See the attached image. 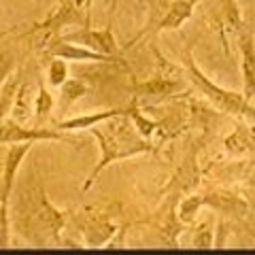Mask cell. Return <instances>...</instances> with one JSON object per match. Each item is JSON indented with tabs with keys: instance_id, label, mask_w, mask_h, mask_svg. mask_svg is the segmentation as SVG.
Here are the masks:
<instances>
[{
	"instance_id": "8fae6325",
	"label": "cell",
	"mask_w": 255,
	"mask_h": 255,
	"mask_svg": "<svg viewBox=\"0 0 255 255\" xmlns=\"http://www.w3.org/2000/svg\"><path fill=\"white\" fill-rule=\"evenodd\" d=\"M34 142H17V145L9 147V153L4 157L2 164V177H0V202L9 204V198L13 194V185H15V177L21 168L23 159L32 151Z\"/></svg>"
},
{
	"instance_id": "8992f818",
	"label": "cell",
	"mask_w": 255,
	"mask_h": 255,
	"mask_svg": "<svg viewBox=\"0 0 255 255\" xmlns=\"http://www.w3.org/2000/svg\"><path fill=\"white\" fill-rule=\"evenodd\" d=\"M211 28L219 34L223 47L228 49V38L243 32V13L236 0H213L209 9Z\"/></svg>"
},
{
	"instance_id": "5bb4252c",
	"label": "cell",
	"mask_w": 255,
	"mask_h": 255,
	"mask_svg": "<svg viewBox=\"0 0 255 255\" xmlns=\"http://www.w3.org/2000/svg\"><path fill=\"white\" fill-rule=\"evenodd\" d=\"M119 115H128V107H122V109H109V111H100V113H90V115H79V117H70L66 122H60L58 130L60 132H70V130H90V128L98 126L107 119H113V117H119Z\"/></svg>"
},
{
	"instance_id": "ac0fdd59",
	"label": "cell",
	"mask_w": 255,
	"mask_h": 255,
	"mask_svg": "<svg viewBox=\"0 0 255 255\" xmlns=\"http://www.w3.org/2000/svg\"><path fill=\"white\" fill-rule=\"evenodd\" d=\"M204 206V196L202 194H191L187 198H183L177 206V217L183 226H191V223H196V217L200 209Z\"/></svg>"
},
{
	"instance_id": "277c9868",
	"label": "cell",
	"mask_w": 255,
	"mask_h": 255,
	"mask_svg": "<svg viewBox=\"0 0 255 255\" xmlns=\"http://www.w3.org/2000/svg\"><path fill=\"white\" fill-rule=\"evenodd\" d=\"M83 28L92 26V21L87 19L85 11V0H60L58 4L49 11V15L43 21H36L26 34H41L43 41H53L64 28ZM47 43V45H49Z\"/></svg>"
},
{
	"instance_id": "5b68a950",
	"label": "cell",
	"mask_w": 255,
	"mask_h": 255,
	"mask_svg": "<svg viewBox=\"0 0 255 255\" xmlns=\"http://www.w3.org/2000/svg\"><path fill=\"white\" fill-rule=\"evenodd\" d=\"M41 140H68L60 130L41 126H23L17 119H2L0 124V145H17V142H41Z\"/></svg>"
},
{
	"instance_id": "d6986e66",
	"label": "cell",
	"mask_w": 255,
	"mask_h": 255,
	"mask_svg": "<svg viewBox=\"0 0 255 255\" xmlns=\"http://www.w3.org/2000/svg\"><path fill=\"white\" fill-rule=\"evenodd\" d=\"M128 117H130L132 122H134V128L138 130L140 136H145V138H151V136H153V132L157 130V124L151 122V119H147V117L138 111V96H136V94L132 96L130 105H128Z\"/></svg>"
},
{
	"instance_id": "9c48e42d",
	"label": "cell",
	"mask_w": 255,
	"mask_h": 255,
	"mask_svg": "<svg viewBox=\"0 0 255 255\" xmlns=\"http://www.w3.org/2000/svg\"><path fill=\"white\" fill-rule=\"evenodd\" d=\"M45 55L49 58H62V60H73V62H100V64H122L117 55H105L98 51H92L83 45L70 43V41H51L45 47Z\"/></svg>"
},
{
	"instance_id": "ba28073f",
	"label": "cell",
	"mask_w": 255,
	"mask_h": 255,
	"mask_svg": "<svg viewBox=\"0 0 255 255\" xmlns=\"http://www.w3.org/2000/svg\"><path fill=\"white\" fill-rule=\"evenodd\" d=\"M81 232L85 236L87 245L102 247L107 245L115 234V223L111 221L107 211L98 209H87L81 215Z\"/></svg>"
},
{
	"instance_id": "7a4b0ae2",
	"label": "cell",
	"mask_w": 255,
	"mask_h": 255,
	"mask_svg": "<svg viewBox=\"0 0 255 255\" xmlns=\"http://www.w3.org/2000/svg\"><path fill=\"white\" fill-rule=\"evenodd\" d=\"M90 132L100 145V162L94 166V170L90 174V179L85 181L83 189H90L92 183L98 179V174L113 162L155 151V145L149 138L140 136L138 130L134 128V122L128 115L107 119V122L90 128Z\"/></svg>"
},
{
	"instance_id": "4fadbf2b",
	"label": "cell",
	"mask_w": 255,
	"mask_h": 255,
	"mask_svg": "<svg viewBox=\"0 0 255 255\" xmlns=\"http://www.w3.org/2000/svg\"><path fill=\"white\" fill-rule=\"evenodd\" d=\"M200 0H174V2L168 4L164 17H159L155 32H164V30H177L185 23L191 15H194V9Z\"/></svg>"
},
{
	"instance_id": "2e32d148",
	"label": "cell",
	"mask_w": 255,
	"mask_h": 255,
	"mask_svg": "<svg viewBox=\"0 0 255 255\" xmlns=\"http://www.w3.org/2000/svg\"><path fill=\"white\" fill-rule=\"evenodd\" d=\"M204 204L213 206L219 213H245L247 211V202L228 189H215L211 194H206Z\"/></svg>"
},
{
	"instance_id": "44dd1931",
	"label": "cell",
	"mask_w": 255,
	"mask_h": 255,
	"mask_svg": "<svg viewBox=\"0 0 255 255\" xmlns=\"http://www.w3.org/2000/svg\"><path fill=\"white\" fill-rule=\"evenodd\" d=\"M19 75H15V79L11 83H2V94H0V119H6L9 111L13 109V102H15V96H17L19 90Z\"/></svg>"
},
{
	"instance_id": "52a82bcc",
	"label": "cell",
	"mask_w": 255,
	"mask_h": 255,
	"mask_svg": "<svg viewBox=\"0 0 255 255\" xmlns=\"http://www.w3.org/2000/svg\"><path fill=\"white\" fill-rule=\"evenodd\" d=\"M55 38H58V41H70V43L83 45L87 49L105 53V55H117V41H115V34H113V30H111V26L102 28V30H94L92 26H83V28H77L75 32H68V34H58Z\"/></svg>"
},
{
	"instance_id": "cb8c5ba5",
	"label": "cell",
	"mask_w": 255,
	"mask_h": 255,
	"mask_svg": "<svg viewBox=\"0 0 255 255\" xmlns=\"http://www.w3.org/2000/svg\"><path fill=\"white\" fill-rule=\"evenodd\" d=\"M211 243H213V232L209 230V223H202L194 234V245L200 247V249H209Z\"/></svg>"
},
{
	"instance_id": "484cf974",
	"label": "cell",
	"mask_w": 255,
	"mask_h": 255,
	"mask_svg": "<svg viewBox=\"0 0 255 255\" xmlns=\"http://www.w3.org/2000/svg\"><path fill=\"white\" fill-rule=\"evenodd\" d=\"M107 4H109V11H111V21H113V13L117 9V0H107Z\"/></svg>"
},
{
	"instance_id": "7402d4cb",
	"label": "cell",
	"mask_w": 255,
	"mask_h": 255,
	"mask_svg": "<svg viewBox=\"0 0 255 255\" xmlns=\"http://www.w3.org/2000/svg\"><path fill=\"white\" fill-rule=\"evenodd\" d=\"M47 79L53 87H60L64 81L68 79V66H66V60L62 58H51L49 66H47Z\"/></svg>"
},
{
	"instance_id": "ffe728a7",
	"label": "cell",
	"mask_w": 255,
	"mask_h": 255,
	"mask_svg": "<svg viewBox=\"0 0 255 255\" xmlns=\"http://www.w3.org/2000/svg\"><path fill=\"white\" fill-rule=\"evenodd\" d=\"M51 109H53V96L43 83H38V92L34 98V126L45 124L51 115Z\"/></svg>"
},
{
	"instance_id": "83f0119b",
	"label": "cell",
	"mask_w": 255,
	"mask_h": 255,
	"mask_svg": "<svg viewBox=\"0 0 255 255\" xmlns=\"http://www.w3.org/2000/svg\"><path fill=\"white\" fill-rule=\"evenodd\" d=\"M4 34H6V32H0V38H2V36H4Z\"/></svg>"
},
{
	"instance_id": "6da1fadb",
	"label": "cell",
	"mask_w": 255,
	"mask_h": 255,
	"mask_svg": "<svg viewBox=\"0 0 255 255\" xmlns=\"http://www.w3.org/2000/svg\"><path fill=\"white\" fill-rule=\"evenodd\" d=\"M66 211H60L49 202L38 170L32 166L30 174L23 177L13 204V226L17 234L30 245L45 247L49 243H62V230L66 226Z\"/></svg>"
},
{
	"instance_id": "e0dca14e",
	"label": "cell",
	"mask_w": 255,
	"mask_h": 255,
	"mask_svg": "<svg viewBox=\"0 0 255 255\" xmlns=\"http://www.w3.org/2000/svg\"><path fill=\"white\" fill-rule=\"evenodd\" d=\"M90 90L83 79H66L62 85H60V109L62 111H68V107L77 102L79 98H83Z\"/></svg>"
},
{
	"instance_id": "f1b7e54d",
	"label": "cell",
	"mask_w": 255,
	"mask_h": 255,
	"mask_svg": "<svg viewBox=\"0 0 255 255\" xmlns=\"http://www.w3.org/2000/svg\"><path fill=\"white\" fill-rule=\"evenodd\" d=\"M251 187H255V179H253V181H251Z\"/></svg>"
},
{
	"instance_id": "7c38bea8",
	"label": "cell",
	"mask_w": 255,
	"mask_h": 255,
	"mask_svg": "<svg viewBox=\"0 0 255 255\" xmlns=\"http://www.w3.org/2000/svg\"><path fill=\"white\" fill-rule=\"evenodd\" d=\"M238 51H241V73H243V96L247 100L255 98V41L251 32L238 34Z\"/></svg>"
},
{
	"instance_id": "3957f363",
	"label": "cell",
	"mask_w": 255,
	"mask_h": 255,
	"mask_svg": "<svg viewBox=\"0 0 255 255\" xmlns=\"http://www.w3.org/2000/svg\"><path fill=\"white\" fill-rule=\"evenodd\" d=\"M183 64H185L187 79L206 96V100L213 102L215 109H219L221 113H228V115H234V117H245V119H253L255 122V107L245 98L241 92L226 90V87H221L215 81H211V79L200 70V66L196 64L189 47L185 49V55H183Z\"/></svg>"
},
{
	"instance_id": "9a60e30c",
	"label": "cell",
	"mask_w": 255,
	"mask_h": 255,
	"mask_svg": "<svg viewBox=\"0 0 255 255\" xmlns=\"http://www.w3.org/2000/svg\"><path fill=\"white\" fill-rule=\"evenodd\" d=\"M223 147L234 157L253 155L255 153V130L247 126H236V130L223 140Z\"/></svg>"
},
{
	"instance_id": "30bf717a",
	"label": "cell",
	"mask_w": 255,
	"mask_h": 255,
	"mask_svg": "<svg viewBox=\"0 0 255 255\" xmlns=\"http://www.w3.org/2000/svg\"><path fill=\"white\" fill-rule=\"evenodd\" d=\"M157 60L164 70L162 73H155L153 77L142 83L134 81V94L136 96H162V98H166V96H172L179 92V81L172 79V73H177V68L166 62V58H162L159 53H157Z\"/></svg>"
},
{
	"instance_id": "603a6c76",
	"label": "cell",
	"mask_w": 255,
	"mask_h": 255,
	"mask_svg": "<svg viewBox=\"0 0 255 255\" xmlns=\"http://www.w3.org/2000/svg\"><path fill=\"white\" fill-rule=\"evenodd\" d=\"M9 245V204L0 202V249Z\"/></svg>"
},
{
	"instance_id": "d4e9b609",
	"label": "cell",
	"mask_w": 255,
	"mask_h": 255,
	"mask_svg": "<svg viewBox=\"0 0 255 255\" xmlns=\"http://www.w3.org/2000/svg\"><path fill=\"white\" fill-rule=\"evenodd\" d=\"M11 70H13V58L9 53L0 51V85L11 77Z\"/></svg>"
},
{
	"instance_id": "4316f807",
	"label": "cell",
	"mask_w": 255,
	"mask_h": 255,
	"mask_svg": "<svg viewBox=\"0 0 255 255\" xmlns=\"http://www.w3.org/2000/svg\"><path fill=\"white\" fill-rule=\"evenodd\" d=\"M85 11H87V19L92 21V0H85Z\"/></svg>"
}]
</instances>
